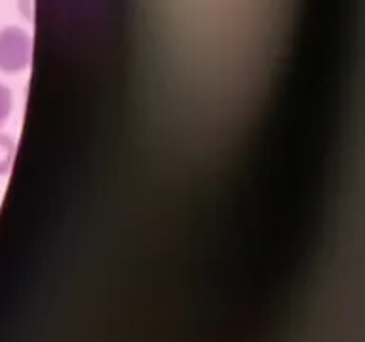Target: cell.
I'll use <instances>...</instances> for the list:
<instances>
[{
    "label": "cell",
    "mask_w": 365,
    "mask_h": 342,
    "mask_svg": "<svg viewBox=\"0 0 365 342\" xmlns=\"http://www.w3.org/2000/svg\"><path fill=\"white\" fill-rule=\"evenodd\" d=\"M8 110H10V95H8L6 88L0 86V125H2V122H4Z\"/></svg>",
    "instance_id": "obj_2"
},
{
    "label": "cell",
    "mask_w": 365,
    "mask_h": 342,
    "mask_svg": "<svg viewBox=\"0 0 365 342\" xmlns=\"http://www.w3.org/2000/svg\"><path fill=\"white\" fill-rule=\"evenodd\" d=\"M25 38L19 28H4L0 33V68L16 71L21 67Z\"/></svg>",
    "instance_id": "obj_1"
},
{
    "label": "cell",
    "mask_w": 365,
    "mask_h": 342,
    "mask_svg": "<svg viewBox=\"0 0 365 342\" xmlns=\"http://www.w3.org/2000/svg\"><path fill=\"white\" fill-rule=\"evenodd\" d=\"M8 145H6V141L0 137V171L6 170V160H8Z\"/></svg>",
    "instance_id": "obj_3"
}]
</instances>
